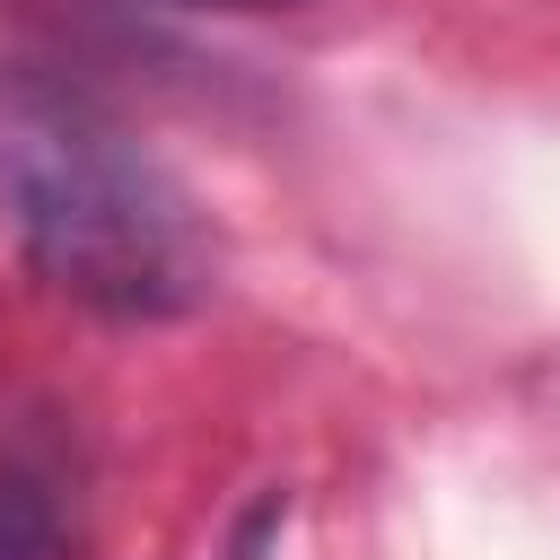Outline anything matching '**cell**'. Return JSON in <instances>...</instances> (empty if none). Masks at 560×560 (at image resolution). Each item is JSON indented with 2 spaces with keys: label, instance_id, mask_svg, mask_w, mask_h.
<instances>
[{
  "label": "cell",
  "instance_id": "obj_1",
  "mask_svg": "<svg viewBox=\"0 0 560 560\" xmlns=\"http://www.w3.org/2000/svg\"><path fill=\"white\" fill-rule=\"evenodd\" d=\"M0 228L52 298L114 324H166L219 289L210 210L96 96L35 70L0 88Z\"/></svg>",
  "mask_w": 560,
  "mask_h": 560
},
{
  "label": "cell",
  "instance_id": "obj_2",
  "mask_svg": "<svg viewBox=\"0 0 560 560\" xmlns=\"http://www.w3.org/2000/svg\"><path fill=\"white\" fill-rule=\"evenodd\" d=\"M0 560H61V490L26 455L0 464Z\"/></svg>",
  "mask_w": 560,
  "mask_h": 560
},
{
  "label": "cell",
  "instance_id": "obj_3",
  "mask_svg": "<svg viewBox=\"0 0 560 560\" xmlns=\"http://www.w3.org/2000/svg\"><path fill=\"white\" fill-rule=\"evenodd\" d=\"M175 9H228V18H271V9H306V0H175Z\"/></svg>",
  "mask_w": 560,
  "mask_h": 560
}]
</instances>
